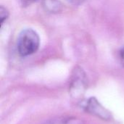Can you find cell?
Here are the masks:
<instances>
[{
    "label": "cell",
    "instance_id": "obj_1",
    "mask_svg": "<svg viewBox=\"0 0 124 124\" xmlns=\"http://www.w3.org/2000/svg\"><path fill=\"white\" fill-rule=\"evenodd\" d=\"M39 34L31 28L23 30L17 40V49L21 57H27L36 52L39 48Z\"/></svg>",
    "mask_w": 124,
    "mask_h": 124
},
{
    "label": "cell",
    "instance_id": "obj_2",
    "mask_svg": "<svg viewBox=\"0 0 124 124\" xmlns=\"http://www.w3.org/2000/svg\"><path fill=\"white\" fill-rule=\"evenodd\" d=\"M87 88V77L81 67H76L71 74L69 92L72 97L79 99L84 94Z\"/></svg>",
    "mask_w": 124,
    "mask_h": 124
},
{
    "label": "cell",
    "instance_id": "obj_3",
    "mask_svg": "<svg viewBox=\"0 0 124 124\" xmlns=\"http://www.w3.org/2000/svg\"><path fill=\"white\" fill-rule=\"evenodd\" d=\"M84 108L89 113L100 118L102 120H110L111 118L110 113L94 97L88 100L84 105Z\"/></svg>",
    "mask_w": 124,
    "mask_h": 124
},
{
    "label": "cell",
    "instance_id": "obj_4",
    "mask_svg": "<svg viewBox=\"0 0 124 124\" xmlns=\"http://www.w3.org/2000/svg\"><path fill=\"white\" fill-rule=\"evenodd\" d=\"M44 9L51 14H57L62 11V4L60 0H42Z\"/></svg>",
    "mask_w": 124,
    "mask_h": 124
},
{
    "label": "cell",
    "instance_id": "obj_5",
    "mask_svg": "<svg viewBox=\"0 0 124 124\" xmlns=\"http://www.w3.org/2000/svg\"><path fill=\"white\" fill-rule=\"evenodd\" d=\"M44 124H85L84 121L75 117H62L52 119Z\"/></svg>",
    "mask_w": 124,
    "mask_h": 124
},
{
    "label": "cell",
    "instance_id": "obj_6",
    "mask_svg": "<svg viewBox=\"0 0 124 124\" xmlns=\"http://www.w3.org/2000/svg\"><path fill=\"white\" fill-rule=\"evenodd\" d=\"M9 17V12L7 11V9L4 7L3 6L1 7L0 8V23H1V25H2L4 23V21L8 18Z\"/></svg>",
    "mask_w": 124,
    "mask_h": 124
},
{
    "label": "cell",
    "instance_id": "obj_7",
    "mask_svg": "<svg viewBox=\"0 0 124 124\" xmlns=\"http://www.w3.org/2000/svg\"><path fill=\"white\" fill-rule=\"evenodd\" d=\"M68 1L73 5H81L86 0H68Z\"/></svg>",
    "mask_w": 124,
    "mask_h": 124
},
{
    "label": "cell",
    "instance_id": "obj_8",
    "mask_svg": "<svg viewBox=\"0 0 124 124\" xmlns=\"http://www.w3.org/2000/svg\"><path fill=\"white\" fill-rule=\"evenodd\" d=\"M120 60H121V64L124 66V48L120 52Z\"/></svg>",
    "mask_w": 124,
    "mask_h": 124
},
{
    "label": "cell",
    "instance_id": "obj_9",
    "mask_svg": "<svg viewBox=\"0 0 124 124\" xmlns=\"http://www.w3.org/2000/svg\"><path fill=\"white\" fill-rule=\"evenodd\" d=\"M35 1H36V0H21L23 5H28V4H31L32 2H33Z\"/></svg>",
    "mask_w": 124,
    "mask_h": 124
}]
</instances>
